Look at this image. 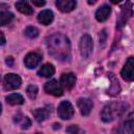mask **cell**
Masks as SVG:
<instances>
[{
	"label": "cell",
	"mask_w": 134,
	"mask_h": 134,
	"mask_svg": "<svg viewBox=\"0 0 134 134\" xmlns=\"http://www.w3.org/2000/svg\"><path fill=\"white\" fill-rule=\"evenodd\" d=\"M93 50V42H92V38L89 35H84L81 38L80 41V51L83 58L87 59L91 55Z\"/></svg>",
	"instance_id": "cell-3"
},
{
	"label": "cell",
	"mask_w": 134,
	"mask_h": 134,
	"mask_svg": "<svg viewBox=\"0 0 134 134\" xmlns=\"http://www.w3.org/2000/svg\"><path fill=\"white\" fill-rule=\"evenodd\" d=\"M0 113H1V105H0Z\"/></svg>",
	"instance_id": "cell-29"
},
{
	"label": "cell",
	"mask_w": 134,
	"mask_h": 134,
	"mask_svg": "<svg viewBox=\"0 0 134 134\" xmlns=\"http://www.w3.org/2000/svg\"><path fill=\"white\" fill-rule=\"evenodd\" d=\"M27 94L29 95V97L35 98L38 94V87L35 86V85H29L27 87Z\"/></svg>",
	"instance_id": "cell-23"
},
{
	"label": "cell",
	"mask_w": 134,
	"mask_h": 134,
	"mask_svg": "<svg viewBox=\"0 0 134 134\" xmlns=\"http://www.w3.org/2000/svg\"><path fill=\"white\" fill-rule=\"evenodd\" d=\"M15 122L18 124V125H20L22 129H28L30 127V125H31L29 118L26 117V116H23L21 113H18L15 116Z\"/></svg>",
	"instance_id": "cell-19"
},
{
	"label": "cell",
	"mask_w": 134,
	"mask_h": 134,
	"mask_svg": "<svg viewBox=\"0 0 134 134\" xmlns=\"http://www.w3.org/2000/svg\"><path fill=\"white\" fill-rule=\"evenodd\" d=\"M53 73H54V67L51 64H44L38 71V74L44 77H50L53 75Z\"/></svg>",
	"instance_id": "cell-16"
},
{
	"label": "cell",
	"mask_w": 134,
	"mask_h": 134,
	"mask_svg": "<svg viewBox=\"0 0 134 134\" xmlns=\"http://www.w3.org/2000/svg\"><path fill=\"white\" fill-rule=\"evenodd\" d=\"M0 134H1V131H0Z\"/></svg>",
	"instance_id": "cell-31"
},
{
	"label": "cell",
	"mask_w": 134,
	"mask_h": 134,
	"mask_svg": "<svg viewBox=\"0 0 134 134\" xmlns=\"http://www.w3.org/2000/svg\"><path fill=\"white\" fill-rule=\"evenodd\" d=\"M110 13H111V8H110V6L105 4V5L100 6V7L96 10V13H95V18H96L97 21H99V22H104V21H106V20L108 19Z\"/></svg>",
	"instance_id": "cell-14"
},
{
	"label": "cell",
	"mask_w": 134,
	"mask_h": 134,
	"mask_svg": "<svg viewBox=\"0 0 134 134\" xmlns=\"http://www.w3.org/2000/svg\"><path fill=\"white\" fill-rule=\"evenodd\" d=\"M57 7L63 13H69L73 10L76 6V2L74 0H58L55 2Z\"/></svg>",
	"instance_id": "cell-9"
},
{
	"label": "cell",
	"mask_w": 134,
	"mask_h": 134,
	"mask_svg": "<svg viewBox=\"0 0 134 134\" xmlns=\"http://www.w3.org/2000/svg\"><path fill=\"white\" fill-rule=\"evenodd\" d=\"M92 106H93L92 102L89 98H80L77 100V107L80 109V112L84 116L90 114V112L92 110Z\"/></svg>",
	"instance_id": "cell-11"
},
{
	"label": "cell",
	"mask_w": 134,
	"mask_h": 134,
	"mask_svg": "<svg viewBox=\"0 0 134 134\" xmlns=\"http://www.w3.org/2000/svg\"><path fill=\"white\" fill-rule=\"evenodd\" d=\"M109 77H110L112 84H111L110 89L108 90V93H109L110 95H117V94L119 93V91H120V88H119V85H118V81H117V79L114 76L113 73H109Z\"/></svg>",
	"instance_id": "cell-17"
},
{
	"label": "cell",
	"mask_w": 134,
	"mask_h": 134,
	"mask_svg": "<svg viewBox=\"0 0 134 134\" xmlns=\"http://www.w3.org/2000/svg\"><path fill=\"white\" fill-rule=\"evenodd\" d=\"M16 7L18 8V10L20 13L25 14V15H31L34 13V9L30 7V5L26 1H18V2H16Z\"/></svg>",
	"instance_id": "cell-18"
},
{
	"label": "cell",
	"mask_w": 134,
	"mask_h": 134,
	"mask_svg": "<svg viewBox=\"0 0 134 134\" xmlns=\"http://www.w3.org/2000/svg\"><path fill=\"white\" fill-rule=\"evenodd\" d=\"M44 89L47 93L52 94L54 96H61L63 94V89L55 80H50L49 82H47L44 86Z\"/></svg>",
	"instance_id": "cell-7"
},
{
	"label": "cell",
	"mask_w": 134,
	"mask_h": 134,
	"mask_svg": "<svg viewBox=\"0 0 134 134\" xmlns=\"http://www.w3.org/2000/svg\"><path fill=\"white\" fill-rule=\"evenodd\" d=\"M21 86V79L14 73H7L4 77V87L7 90H14Z\"/></svg>",
	"instance_id": "cell-5"
},
{
	"label": "cell",
	"mask_w": 134,
	"mask_h": 134,
	"mask_svg": "<svg viewBox=\"0 0 134 134\" xmlns=\"http://www.w3.org/2000/svg\"><path fill=\"white\" fill-rule=\"evenodd\" d=\"M5 62H6V64H7V65H8L9 67H12V66L14 65V59H13L12 57H7V58H6V61H5Z\"/></svg>",
	"instance_id": "cell-25"
},
{
	"label": "cell",
	"mask_w": 134,
	"mask_h": 134,
	"mask_svg": "<svg viewBox=\"0 0 134 134\" xmlns=\"http://www.w3.org/2000/svg\"><path fill=\"white\" fill-rule=\"evenodd\" d=\"M53 20V14L51 10L49 9H45V10H42L39 15H38V21L43 24V25H48L52 22Z\"/></svg>",
	"instance_id": "cell-15"
},
{
	"label": "cell",
	"mask_w": 134,
	"mask_h": 134,
	"mask_svg": "<svg viewBox=\"0 0 134 134\" xmlns=\"http://www.w3.org/2000/svg\"><path fill=\"white\" fill-rule=\"evenodd\" d=\"M74 110L68 100H63L58 108V114L62 119H70L73 116Z\"/></svg>",
	"instance_id": "cell-4"
},
{
	"label": "cell",
	"mask_w": 134,
	"mask_h": 134,
	"mask_svg": "<svg viewBox=\"0 0 134 134\" xmlns=\"http://www.w3.org/2000/svg\"><path fill=\"white\" fill-rule=\"evenodd\" d=\"M133 133H134L133 132V119L132 117H130L128 120L124 122V125L120 128L114 130L112 134H133Z\"/></svg>",
	"instance_id": "cell-12"
},
{
	"label": "cell",
	"mask_w": 134,
	"mask_h": 134,
	"mask_svg": "<svg viewBox=\"0 0 134 134\" xmlns=\"http://www.w3.org/2000/svg\"><path fill=\"white\" fill-rule=\"evenodd\" d=\"M32 3L34 5H37V6H42L45 4V1H36V0H32Z\"/></svg>",
	"instance_id": "cell-26"
},
{
	"label": "cell",
	"mask_w": 134,
	"mask_h": 134,
	"mask_svg": "<svg viewBox=\"0 0 134 134\" xmlns=\"http://www.w3.org/2000/svg\"><path fill=\"white\" fill-rule=\"evenodd\" d=\"M6 102L10 105H21L24 103V98L22 95L17 93H12L6 96Z\"/></svg>",
	"instance_id": "cell-20"
},
{
	"label": "cell",
	"mask_w": 134,
	"mask_h": 134,
	"mask_svg": "<svg viewBox=\"0 0 134 134\" xmlns=\"http://www.w3.org/2000/svg\"><path fill=\"white\" fill-rule=\"evenodd\" d=\"M53 126H54V127H53L54 129H60V128H61V126H60V124H54Z\"/></svg>",
	"instance_id": "cell-28"
},
{
	"label": "cell",
	"mask_w": 134,
	"mask_h": 134,
	"mask_svg": "<svg viewBox=\"0 0 134 134\" xmlns=\"http://www.w3.org/2000/svg\"><path fill=\"white\" fill-rule=\"evenodd\" d=\"M41 60H42L41 54H39L37 52H29L26 54V57L24 59V63L27 68H35L36 66L39 65Z\"/></svg>",
	"instance_id": "cell-8"
},
{
	"label": "cell",
	"mask_w": 134,
	"mask_h": 134,
	"mask_svg": "<svg viewBox=\"0 0 134 134\" xmlns=\"http://www.w3.org/2000/svg\"><path fill=\"white\" fill-rule=\"evenodd\" d=\"M37 134H41V133H37Z\"/></svg>",
	"instance_id": "cell-30"
},
{
	"label": "cell",
	"mask_w": 134,
	"mask_h": 134,
	"mask_svg": "<svg viewBox=\"0 0 134 134\" xmlns=\"http://www.w3.org/2000/svg\"><path fill=\"white\" fill-rule=\"evenodd\" d=\"M75 81L76 77L72 72H68V73H64L61 76V86H63L65 89H71L74 85H75Z\"/></svg>",
	"instance_id": "cell-10"
},
{
	"label": "cell",
	"mask_w": 134,
	"mask_h": 134,
	"mask_svg": "<svg viewBox=\"0 0 134 134\" xmlns=\"http://www.w3.org/2000/svg\"><path fill=\"white\" fill-rule=\"evenodd\" d=\"M50 112H51V108H49V107H46V108H39V109H36V110L34 111V116H35V118L37 119V121L41 122V121H44L45 119L48 118Z\"/></svg>",
	"instance_id": "cell-13"
},
{
	"label": "cell",
	"mask_w": 134,
	"mask_h": 134,
	"mask_svg": "<svg viewBox=\"0 0 134 134\" xmlns=\"http://www.w3.org/2000/svg\"><path fill=\"white\" fill-rule=\"evenodd\" d=\"M49 53L60 61H67L70 58V43L63 35H53L47 39Z\"/></svg>",
	"instance_id": "cell-1"
},
{
	"label": "cell",
	"mask_w": 134,
	"mask_h": 134,
	"mask_svg": "<svg viewBox=\"0 0 134 134\" xmlns=\"http://www.w3.org/2000/svg\"><path fill=\"white\" fill-rule=\"evenodd\" d=\"M127 108H128V105L125 103H111L104 107L100 117L103 121L110 122L115 118L120 117L126 112Z\"/></svg>",
	"instance_id": "cell-2"
},
{
	"label": "cell",
	"mask_w": 134,
	"mask_h": 134,
	"mask_svg": "<svg viewBox=\"0 0 134 134\" xmlns=\"http://www.w3.org/2000/svg\"><path fill=\"white\" fill-rule=\"evenodd\" d=\"M5 43V37L2 31H0V45H3Z\"/></svg>",
	"instance_id": "cell-27"
},
{
	"label": "cell",
	"mask_w": 134,
	"mask_h": 134,
	"mask_svg": "<svg viewBox=\"0 0 134 134\" xmlns=\"http://www.w3.org/2000/svg\"><path fill=\"white\" fill-rule=\"evenodd\" d=\"M133 69H134V59L132 57H130L127 60L124 68L121 70V76H122V79L126 80V81H128V82L133 81V79H134Z\"/></svg>",
	"instance_id": "cell-6"
},
{
	"label": "cell",
	"mask_w": 134,
	"mask_h": 134,
	"mask_svg": "<svg viewBox=\"0 0 134 134\" xmlns=\"http://www.w3.org/2000/svg\"><path fill=\"white\" fill-rule=\"evenodd\" d=\"M14 19V15L9 12H0V25L4 26L12 22Z\"/></svg>",
	"instance_id": "cell-21"
},
{
	"label": "cell",
	"mask_w": 134,
	"mask_h": 134,
	"mask_svg": "<svg viewBox=\"0 0 134 134\" xmlns=\"http://www.w3.org/2000/svg\"><path fill=\"white\" fill-rule=\"evenodd\" d=\"M25 35L30 38V39H34V38H37L38 35H39V30L34 27V26H27L26 29H25Z\"/></svg>",
	"instance_id": "cell-22"
},
{
	"label": "cell",
	"mask_w": 134,
	"mask_h": 134,
	"mask_svg": "<svg viewBox=\"0 0 134 134\" xmlns=\"http://www.w3.org/2000/svg\"><path fill=\"white\" fill-rule=\"evenodd\" d=\"M67 134H77L79 133V128L76 126H70L66 129Z\"/></svg>",
	"instance_id": "cell-24"
}]
</instances>
